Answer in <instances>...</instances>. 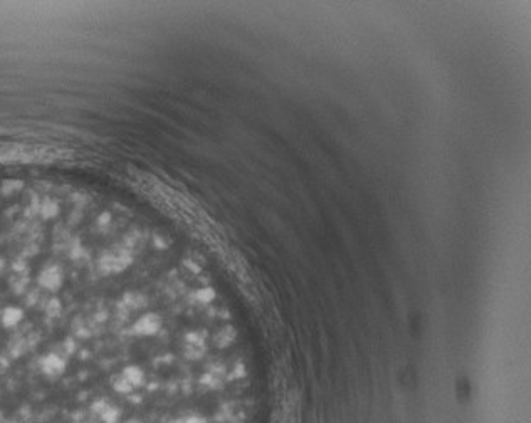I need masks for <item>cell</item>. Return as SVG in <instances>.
Here are the masks:
<instances>
[{
	"label": "cell",
	"mask_w": 531,
	"mask_h": 423,
	"mask_svg": "<svg viewBox=\"0 0 531 423\" xmlns=\"http://www.w3.org/2000/svg\"><path fill=\"white\" fill-rule=\"evenodd\" d=\"M99 416L104 423H118L119 418H121V410L114 405H108L103 411H101Z\"/></svg>",
	"instance_id": "3"
},
{
	"label": "cell",
	"mask_w": 531,
	"mask_h": 423,
	"mask_svg": "<svg viewBox=\"0 0 531 423\" xmlns=\"http://www.w3.org/2000/svg\"><path fill=\"white\" fill-rule=\"evenodd\" d=\"M113 390L118 393H123V395H128V393L133 391V386L128 383V379L124 378L123 374H119V376L113 379Z\"/></svg>",
	"instance_id": "4"
},
{
	"label": "cell",
	"mask_w": 531,
	"mask_h": 423,
	"mask_svg": "<svg viewBox=\"0 0 531 423\" xmlns=\"http://www.w3.org/2000/svg\"><path fill=\"white\" fill-rule=\"evenodd\" d=\"M121 374L128 379V383L131 384L133 388L143 386L145 383V373L143 369L137 366V364H129V366H124V369L121 371Z\"/></svg>",
	"instance_id": "2"
},
{
	"label": "cell",
	"mask_w": 531,
	"mask_h": 423,
	"mask_svg": "<svg viewBox=\"0 0 531 423\" xmlns=\"http://www.w3.org/2000/svg\"><path fill=\"white\" fill-rule=\"evenodd\" d=\"M160 326L162 321L157 314H145L133 324V333L140 336H153L158 333Z\"/></svg>",
	"instance_id": "1"
}]
</instances>
